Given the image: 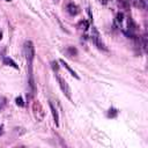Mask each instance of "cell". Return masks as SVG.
<instances>
[{
  "instance_id": "20",
  "label": "cell",
  "mask_w": 148,
  "mask_h": 148,
  "mask_svg": "<svg viewBox=\"0 0 148 148\" xmlns=\"http://www.w3.org/2000/svg\"><path fill=\"white\" fill-rule=\"evenodd\" d=\"M1 38H2V32L0 31V40H1Z\"/></svg>"
},
{
  "instance_id": "14",
  "label": "cell",
  "mask_w": 148,
  "mask_h": 148,
  "mask_svg": "<svg viewBox=\"0 0 148 148\" xmlns=\"http://www.w3.org/2000/svg\"><path fill=\"white\" fill-rule=\"evenodd\" d=\"M119 5L124 9H128V7H130V0H120L119 1Z\"/></svg>"
},
{
  "instance_id": "2",
  "label": "cell",
  "mask_w": 148,
  "mask_h": 148,
  "mask_svg": "<svg viewBox=\"0 0 148 148\" xmlns=\"http://www.w3.org/2000/svg\"><path fill=\"white\" fill-rule=\"evenodd\" d=\"M24 54L27 58V62H32L35 58V46L31 40H27L24 43Z\"/></svg>"
},
{
  "instance_id": "9",
  "label": "cell",
  "mask_w": 148,
  "mask_h": 148,
  "mask_svg": "<svg viewBox=\"0 0 148 148\" xmlns=\"http://www.w3.org/2000/svg\"><path fill=\"white\" fill-rule=\"evenodd\" d=\"M127 30H128L130 35H133V32L135 31V24L131 17H128V20H127Z\"/></svg>"
},
{
  "instance_id": "18",
  "label": "cell",
  "mask_w": 148,
  "mask_h": 148,
  "mask_svg": "<svg viewBox=\"0 0 148 148\" xmlns=\"http://www.w3.org/2000/svg\"><path fill=\"white\" fill-rule=\"evenodd\" d=\"M142 45H143V50L147 51V36H142Z\"/></svg>"
},
{
  "instance_id": "3",
  "label": "cell",
  "mask_w": 148,
  "mask_h": 148,
  "mask_svg": "<svg viewBox=\"0 0 148 148\" xmlns=\"http://www.w3.org/2000/svg\"><path fill=\"white\" fill-rule=\"evenodd\" d=\"M57 79H58V82H59L60 89H61V91L64 92V95H65L69 101H72V92H71V88H69L68 83H67L62 77H60L58 74H57Z\"/></svg>"
},
{
  "instance_id": "4",
  "label": "cell",
  "mask_w": 148,
  "mask_h": 148,
  "mask_svg": "<svg viewBox=\"0 0 148 148\" xmlns=\"http://www.w3.org/2000/svg\"><path fill=\"white\" fill-rule=\"evenodd\" d=\"M92 31H94V34H92V42H94V44L99 49V50H106V47L104 46V44L102 43V40L99 39V36H98V32H97V30L95 29V28H92Z\"/></svg>"
},
{
  "instance_id": "11",
  "label": "cell",
  "mask_w": 148,
  "mask_h": 148,
  "mask_svg": "<svg viewBox=\"0 0 148 148\" xmlns=\"http://www.w3.org/2000/svg\"><path fill=\"white\" fill-rule=\"evenodd\" d=\"M88 27H89L88 21H86V20L80 21V23H79V28H80V29H82V30H87V29H88Z\"/></svg>"
},
{
  "instance_id": "15",
  "label": "cell",
  "mask_w": 148,
  "mask_h": 148,
  "mask_svg": "<svg viewBox=\"0 0 148 148\" xmlns=\"http://www.w3.org/2000/svg\"><path fill=\"white\" fill-rule=\"evenodd\" d=\"M117 114H118V110H116V109H110L108 112V117H110V118H113Z\"/></svg>"
},
{
  "instance_id": "5",
  "label": "cell",
  "mask_w": 148,
  "mask_h": 148,
  "mask_svg": "<svg viewBox=\"0 0 148 148\" xmlns=\"http://www.w3.org/2000/svg\"><path fill=\"white\" fill-rule=\"evenodd\" d=\"M49 105H50V109H51V113H52L53 120H54L56 125H57V126H59V114H58V111H57V109L54 108V105L52 104V102H50V103H49Z\"/></svg>"
},
{
  "instance_id": "21",
  "label": "cell",
  "mask_w": 148,
  "mask_h": 148,
  "mask_svg": "<svg viewBox=\"0 0 148 148\" xmlns=\"http://www.w3.org/2000/svg\"><path fill=\"white\" fill-rule=\"evenodd\" d=\"M53 1H56V2H58V1H59V0H53Z\"/></svg>"
},
{
  "instance_id": "1",
  "label": "cell",
  "mask_w": 148,
  "mask_h": 148,
  "mask_svg": "<svg viewBox=\"0 0 148 148\" xmlns=\"http://www.w3.org/2000/svg\"><path fill=\"white\" fill-rule=\"evenodd\" d=\"M32 113L36 118L37 121H42L45 117V112H44V109L42 106V104L38 102V101H34L32 103Z\"/></svg>"
},
{
  "instance_id": "19",
  "label": "cell",
  "mask_w": 148,
  "mask_h": 148,
  "mask_svg": "<svg viewBox=\"0 0 148 148\" xmlns=\"http://www.w3.org/2000/svg\"><path fill=\"white\" fill-rule=\"evenodd\" d=\"M3 133V125H0V135Z\"/></svg>"
},
{
  "instance_id": "10",
  "label": "cell",
  "mask_w": 148,
  "mask_h": 148,
  "mask_svg": "<svg viewBox=\"0 0 148 148\" xmlns=\"http://www.w3.org/2000/svg\"><path fill=\"white\" fill-rule=\"evenodd\" d=\"M133 3H134L135 7L146 8V6H147V0H133Z\"/></svg>"
},
{
  "instance_id": "7",
  "label": "cell",
  "mask_w": 148,
  "mask_h": 148,
  "mask_svg": "<svg viewBox=\"0 0 148 148\" xmlns=\"http://www.w3.org/2000/svg\"><path fill=\"white\" fill-rule=\"evenodd\" d=\"M60 64H62V66H64V67H65V68H66V69H67V71L71 73V75H72V76H74V77H75V79H77V80L80 79V77H79V75H77V74H76V73H75V72H74V71H73V69L69 67V65H68V64H67L65 60H60Z\"/></svg>"
},
{
  "instance_id": "6",
  "label": "cell",
  "mask_w": 148,
  "mask_h": 148,
  "mask_svg": "<svg viewBox=\"0 0 148 148\" xmlns=\"http://www.w3.org/2000/svg\"><path fill=\"white\" fill-rule=\"evenodd\" d=\"M67 12L71 14V15H77L79 14V7L75 5V3H73V2H71V3H68L67 5Z\"/></svg>"
},
{
  "instance_id": "13",
  "label": "cell",
  "mask_w": 148,
  "mask_h": 148,
  "mask_svg": "<svg viewBox=\"0 0 148 148\" xmlns=\"http://www.w3.org/2000/svg\"><path fill=\"white\" fill-rule=\"evenodd\" d=\"M67 53H68V56H76L77 54V50L75 49V47H73V46H69L68 49H67Z\"/></svg>"
},
{
  "instance_id": "16",
  "label": "cell",
  "mask_w": 148,
  "mask_h": 148,
  "mask_svg": "<svg viewBox=\"0 0 148 148\" xmlns=\"http://www.w3.org/2000/svg\"><path fill=\"white\" fill-rule=\"evenodd\" d=\"M51 67H52V69L54 71V72H59V65H58V61H52L51 62Z\"/></svg>"
},
{
  "instance_id": "17",
  "label": "cell",
  "mask_w": 148,
  "mask_h": 148,
  "mask_svg": "<svg viewBox=\"0 0 148 148\" xmlns=\"http://www.w3.org/2000/svg\"><path fill=\"white\" fill-rule=\"evenodd\" d=\"M15 102H16V105H18V106H23V105H24V102H23V99H22V97H21V96L16 97Z\"/></svg>"
},
{
  "instance_id": "12",
  "label": "cell",
  "mask_w": 148,
  "mask_h": 148,
  "mask_svg": "<svg viewBox=\"0 0 148 148\" xmlns=\"http://www.w3.org/2000/svg\"><path fill=\"white\" fill-rule=\"evenodd\" d=\"M123 20H124V14L123 13H118L117 16H116V23L119 25L123 23Z\"/></svg>"
},
{
  "instance_id": "22",
  "label": "cell",
  "mask_w": 148,
  "mask_h": 148,
  "mask_svg": "<svg viewBox=\"0 0 148 148\" xmlns=\"http://www.w3.org/2000/svg\"><path fill=\"white\" fill-rule=\"evenodd\" d=\"M6 1H10V0H6Z\"/></svg>"
},
{
  "instance_id": "8",
  "label": "cell",
  "mask_w": 148,
  "mask_h": 148,
  "mask_svg": "<svg viewBox=\"0 0 148 148\" xmlns=\"http://www.w3.org/2000/svg\"><path fill=\"white\" fill-rule=\"evenodd\" d=\"M3 64L7 65V66H12V67H14L15 69H18V66L16 65V62H15L12 58H9V57H5V58H3Z\"/></svg>"
}]
</instances>
